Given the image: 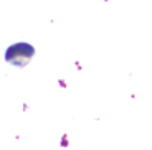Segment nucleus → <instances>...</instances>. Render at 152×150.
<instances>
[{
  "mask_svg": "<svg viewBox=\"0 0 152 150\" xmlns=\"http://www.w3.org/2000/svg\"><path fill=\"white\" fill-rule=\"evenodd\" d=\"M37 55V50L28 42H15L10 46H7L4 53L5 63H8L13 68H25Z\"/></svg>",
  "mask_w": 152,
  "mask_h": 150,
  "instance_id": "1",
  "label": "nucleus"
}]
</instances>
